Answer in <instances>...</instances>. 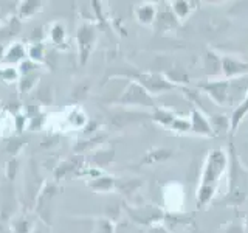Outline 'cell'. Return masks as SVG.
<instances>
[{"instance_id":"1","label":"cell","mask_w":248,"mask_h":233,"mask_svg":"<svg viewBox=\"0 0 248 233\" xmlns=\"http://www.w3.org/2000/svg\"><path fill=\"white\" fill-rule=\"evenodd\" d=\"M228 173V151L223 148H213L208 151L202 169L200 183L197 186L196 202L199 208L206 207L219 190L222 177Z\"/></svg>"},{"instance_id":"18","label":"cell","mask_w":248,"mask_h":233,"mask_svg":"<svg viewBox=\"0 0 248 233\" xmlns=\"http://www.w3.org/2000/svg\"><path fill=\"white\" fill-rule=\"evenodd\" d=\"M169 131H172L174 134H191V121H189V115H178L174 120V123L169 126Z\"/></svg>"},{"instance_id":"6","label":"cell","mask_w":248,"mask_h":233,"mask_svg":"<svg viewBox=\"0 0 248 233\" xmlns=\"http://www.w3.org/2000/svg\"><path fill=\"white\" fill-rule=\"evenodd\" d=\"M222 78L225 80H236L248 75V61L239 54H222L220 62Z\"/></svg>"},{"instance_id":"21","label":"cell","mask_w":248,"mask_h":233,"mask_svg":"<svg viewBox=\"0 0 248 233\" xmlns=\"http://www.w3.org/2000/svg\"><path fill=\"white\" fill-rule=\"evenodd\" d=\"M51 41L54 44H62L64 42V27L61 23H54L51 28Z\"/></svg>"},{"instance_id":"2","label":"cell","mask_w":248,"mask_h":233,"mask_svg":"<svg viewBox=\"0 0 248 233\" xmlns=\"http://www.w3.org/2000/svg\"><path fill=\"white\" fill-rule=\"evenodd\" d=\"M228 191L223 202L228 205L242 204L248 198V171L240 163L234 145L230 142L228 145Z\"/></svg>"},{"instance_id":"28","label":"cell","mask_w":248,"mask_h":233,"mask_svg":"<svg viewBox=\"0 0 248 233\" xmlns=\"http://www.w3.org/2000/svg\"><path fill=\"white\" fill-rule=\"evenodd\" d=\"M244 230H245V233H248V213H245V217H244Z\"/></svg>"},{"instance_id":"14","label":"cell","mask_w":248,"mask_h":233,"mask_svg":"<svg viewBox=\"0 0 248 233\" xmlns=\"http://www.w3.org/2000/svg\"><path fill=\"white\" fill-rule=\"evenodd\" d=\"M180 115V114H177L175 111H172V109H169V107H155L152 109V121H155L157 124H160V126L163 128H168L170 124L174 123V120L177 118V116Z\"/></svg>"},{"instance_id":"13","label":"cell","mask_w":248,"mask_h":233,"mask_svg":"<svg viewBox=\"0 0 248 233\" xmlns=\"http://www.w3.org/2000/svg\"><path fill=\"white\" fill-rule=\"evenodd\" d=\"M199 2H189V0H174V2H170L169 6L172 13L175 14V17L183 22L185 19H188L192 11H196L199 8Z\"/></svg>"},{"instance_id":"11","label":"cell","mask_w":248,"mask_h":233,"mask_svg":"<svg viewBox=\"0 0 248 233\" xmlns=\"http://www.w3.org/2000/svg\"><path fill=\"white\" fill-rule=\"evenodd\" d=\"M247 115H248V90L245 93V97L236 104V107L232 109V112L230 115V135L231 137L237 132L240 123L245 120Z\"/></svg>"},{"instance_id":"27","label":"cell","mask_w":248,"mask_h":233,"mask_svg":"<svg viewBox=\"0 0 248 233\" xmlns=\"http://www.w3.org/2000/svg\"><path fill=\"white\" fill-rule=\"evenodd\" d=\"M149 233H169L165 227H151Z\"/></svg>"},{"instance_id":"15","label":"cell","mask_w":248,"mask_h":233,"mask_svg":"<svg viewBox=\"0 0 248 233\" xmlns=\"http://www.w3.org/2000/svg\"><path fill=\"white\" fill-rule=\"evenodd\" d=\"M220 62H222V54L216 53L214 50H208L205 54V68L208 75L211 76V80L214 76L222 78V70H220Z\"/></svg>"},{"instance_id":"17","label":"cell","mask_w":248,"mask_h":233,"mask_svg":"<svg viewBox=\"0 0 248 233\" xmlns=\"http://www.w3.org/2000/svg\"><path fill=\"white\" fill-rule=\"evenodd\" d=\"M170 155H172V151L170 150H166V148H157V150H154L151 152H147L143 159V165H147V163H157V162H163V160H168Z\"/></svg>"},{"instance_id":"10","label":"cell","mask_w":248,"mask_h":233,"mask_svg":"<svg viewBox=\"0 0 248 233\" xmlns=\"http://www.w3.org/2000/svg\"><path fill=\"white\" fill-rule=\"evenodd\" d=\"M130 216H132V221L140 222L143 225H151V227H155L157 224L161 222L163 219V213L158 212L155 208H149V207H143V208H138L135 212L130 210Z\"/></svg>"},{"instance_id":"16","label":"cell","mask_w":248,"mask_h":233,"mask_svg":"<svg viewBox=\"0 0 248 233\" xmlns=\"http://www.w3.org/2000/svg\"><path fill=\"white\" fill-rule=\"evenodd\" d=\"M211 128L214 131V135H223V134H230V116L225 115H213L211 118Z\"/></svg>"},{"instance_id":"26","label":"cell","mask_w":248,"mask_h":233,"mask_svg":"<svg viewBox=\"0 0 248 233\" xmlns=\"http://www.w3.org/2000/svg\"><path fill=\"white\" fill-rule=\"evenodd\" d=\"M223 233H245L244 227L242 225H236V224H231L227 227V230H225Z\"/></svg>"},{"instance_id":"24","label":"cell","mask_w":248,"mask_h":233,"mask_svg":"<svg viewBox=\"0 0 248 233\" xmlns=\"http://www.w3.org/2000/svg\"><path fill=\"white\" fill-rule=\"evenodd\" d=\"M115 233H141L138 229H137V225L134 224H120L118 227H115Z\"/></svg>"},{"instance_id":"23","label":"cell","mask_w":248,"mask_h":233,"mask_svg":"<svg viewBox=\"0 0 248 233\" xmlns=\"http://www.w3.org/2000/svg\"><path fill=\"white\" fill-rule=\"evenodd\" d=\"M6 56H8L6 58L8 61H17V59L25 56V51H23V49H22L20 45H16V47H13V49L10 50V53H8Z\"/></svg>"},{"instance_id":"19","label":"cell","mask_w":248,"mask_h":233,"mask_svg":"<svg viewBox=\"0 0 248 233\" xmlns=\"http://www.w3.org/2000/svg\"><path fill=\"white\" fill-rule=\"evenodd\" d=\"M113 185H115V179L113 177H108V176H104V177H98L95 179L93 182L89 183V186L92 190H95V191H110L113 188Z\"/></svg>"},{"instance_id":"3","label":"cell","mask_w":248,"mask_h":233,"mask_svg":"<svg viewBox=\"0 0 248 233\" xmlns=\"http://www.w3.org/2000/svg\"><path fill=\"white\" fill-rule=\"evenodd\" d=\"M137 83L151 93L152 97L160 95V93L165 92H172L177 89H182L180 85L174 84L172 81L169 80L166 75L163 73H138L137 75Z\"/></svg>"},{"instance_id":"25","label":"cell","mask_w":248,"mask_h":233,"mask_svg":"<svg viewBox=\"0 0 248 233\" xmlns=\"http://www.w3.org/2000/svg\"><path fill=\"white\" fill-rule=\"evenodd\" d=\"M30 56L33 58V59H42V47H37V45L31 47Z\"/></svg>"},{"instance_id":"5","label":"cell","mask_w":248,"mask_h":233,"mask_svg":"<svg viewBox=\"0 0 248 233\" xmlns=\"http://www.w3.org/2000/svg\"><path fill=\"white\" fill-rule=\"evenodd\" d=\"M120 103L129 104V106H143V107H149V109L157 107L154 97L137 81H129L127 89L124 90V93L120 98Z\"/></svg>"},{"instance_id":"7","label":"cell","mask_w":248,"mask_h":233,"mask_svg":"<svg viewBox=\"0 0 248 233\" xmlns=\"http://www.w3.org/2000/svg\"><path fill=\"white\" fill-rule=\"evenodd\" d=\"M189 121H191V134L200 135V137H214V131L211 128L209 116L202 111V109L196 106L191 107Z\"/></svg>"},{"instance_id":"4","label":"cell","mask_w":248,"mask_h":233,"mask_svg":"<svg viewBox=\"0 0 248 233\" xmlns=\"http://www.w3.org/2000/svg\"><path fill=\"white\" fill-rule=\"evenodd\" d=\"M228 87L230 80L225 78H209L205 83H200L197 85L199 92H203L205 95L217 106H228Z\"/></svg>"},{"instance_id":"22","label":"cell","mask_w":248,"mask_h":233,"mask_svg":"<svg viewBox=\"0 0 248 233\" xmlns=\"http://www.w3.org/2000/svg\"><path fill=\"white\" fill-rule=\"evenodd\" d=\"M95 233H115V225L107 219H101L95 229Z\"/></svg>"},{"instance_id":"8","label":"cell","mask_w":248,"mask_h":233,"mask_svg":"<svg viewBox=\"0 0 248 233\" xmlns=\"http://www.w3.org/2000/svg\"><path fill=\"white\" fill-rule=\"evenodd\" d=\"M78 47H79V56H81V64H85L87 61L90 50L93 44H95V39H96V31L92 25H87L84 23L82 27H79L78 30Z\"/></svg>"},{"instance_id":"12","label":"cell","mask_w":248,"mask_h":233,"mask_svg":"<svg viewBox=\"0 0 248 233\" xmlns=\"http://www.w3.org/2000/svg\"><path fill=\"white\" fill-rule=\"evenodd\" d=\"M157 11L158 8L154 3H141L135 8V17L137 20L144 27H149L155 23V19H157Z\"/></svg>"},{"instance_id":"20","label":"cell","mask_w":248,"mask_h":233,"mask_svg":"<svg viewBox=\"0 0 248 233\" xmlns=\"http://www.w3.org/2000/svg\"><path fill=\"white\" fill-rule=\"evenodd\" d=\"M39 8H41V3L39 2H25V3H22L19 11L22 17H30V16H33L36 11H39Z\"/></svg>"},{"instance_id":"9","label":"cell","mask_w":248,"mask_h":233,"mask_svg":"<svg viewBox=\"0 0 248 233\" xmlns=\"http://www.w3.org/2000/svg\"><path fill=\"white\" fill-rule=\"evenodd\" d=\"M169 5V3H168ZM180 20L175 17V14L170 10V6H165V8H158L157 11V19H155V28L160 33H165V31H175L178 27H180Z\"/></svg>"}]
</instances>
